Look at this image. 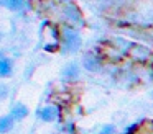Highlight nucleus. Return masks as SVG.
Returning <instances> with one entry per match:
<instances>
[{
	"label": "nucleus",
	"mask_w": 153,
	"mask_h": 134,
	"mask_svg": "<svg viewBox=\"0 0 153 134\" xmlns=\"http://www.w3.org/2000/svg\"><path fill=\"white\" fill-rule=\"evenodd\" d=\"M63 36H64V51L73 52V51H76V49L79 48L81 38H79V34H77L76 31H73V29H64Z\"/></svg>",
	"instance_id": "nucleus-1"
},
{
	"label": "nucleus",
	"mask_w": 153,
	"mask_h": 134,
	"mask_svg": "<svg viewBox=\"0 0 153 134\" xmlns=\"http://www.w3.org/2000/svg\"><path fill=\"white\" fill-rule=\"evenodd\" d=\"M38 116L43 121H54L58 118V108L56 106H46L41 111H38Z\"/></svg>",
	"instance_id": "nucleus-2"
},
{
	"label": "nucleus",
	"mask_w": 153,
	"mask_h": 134,
	"mask_svg": "<svg viewBox=\"0 0 153 134\" xmlns=\"http://www.w3.org/2000/svg\"><path fill=\"white\" fill-rule=\"evenodd\" d=\"M63 77L66 78V80H76V78L79 77V67H77L76 64H69L68 67H64Z\"/></svg>",
	"instance_id": "nucleus-3"
},
{
	"label": "nucleus",
	"mask_w": 153,
	"mask_h": 134,
	"mask_svg": "<svg viewBox=\"0 0 153 134\" xmlns=\"http://www.w3.org/2000/svg\"><path fill=\"white\" fill-rule=\"evenodd\" d=\"M27 114H28V108L25 106V105H15V106L12 108L10 116L13 118V119H23V118H27Z\"/></svg>",
	"instance_id": "nucleus-4"
},
{
	"label": "nucleus",
	"mask_w": 153,
	"mask_h": 134,
	"mask_svg": "<svg viewBox=\"0 0 153 134\" xmlns=\"http://www.w3.org/2000/svg\"><path fill=\"white\" fill-rule=\"evenodd\" d=\"M13 118L10 116V114H8V116H4L2 118V119H0V133L2 134H5V133H8V131L12 129V127H13Z\"/></svg>",
	"instance_id": "nucleus-5"
},
{
	"label": "nucleus",
	"mask_w": 153,
	"mask_h": 134,
	"mask_svg": "<svg viewBox=\"0 0 153 134\" xmlns=\"http://www.w3.org/2000/svg\"><path fill=\"white\" fill-rule=\"evenodd\" d=\"M10 72H12V62L10 59L4 57L0 61V74H2V77H7V75H10Z\"/></svg>",
	"instance_id": "nucleus-6"
},
{
	"label": "nucleus",
	"mask_w": 153,
	"mask_h": 134,
	"mask_svg": "<svg viewBox=\"0 0 153 134\" xmlns=\"http://www.w3.org/2000/svg\"><path fill=\"white\" fill-rule=\"evenodd\" d=\"M84 65H86L87 70H99V67H100L99 61H97L96 57H86V61H84Z\"/></svg>",
	"instance_id": "nucleus-7"
},
{
	"label": "nucleus",
	"mask_w": 153,
	"mask_h": 134,
	"mask_svg": "<svg viewBox=\"0 0 153 134\" xmlns=\"http://www.w3.org/2000/svg\"><path fill=\"white\" fill-rule=\"evenodd\" d=\"M23 5H25L23 0H7V7L12 10H20Z\"/></svg>",
	"instance_id": "nucleus-8"
},
{
	"label": "nucleus",
	"mask_w": 153,
	"mask_h": 134,
	"mask_svg": "<svg viewBox=\"0 0 153 134\" xmlns=\"http://www.w3.org/2000/svg\"><path fill=\"white\" fill-rule=\"evenodd\" d=\"M99 134H115V126H112V124H105V126L100 129Z\"/></svg>",
	"instance_id": "nucleus-9"
}]
</instances>
